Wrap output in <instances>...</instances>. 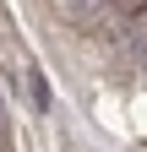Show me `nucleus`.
<instances>
[{
	"instance_id": "nucleus-1",
	"label": "nucleus",
	"mask_w": 147,
	"mask_h": 152,
	"mask_svg": "<svg viewBox=\"0 0 147 152\" xmlns=\"http://www.w3.org/2000/svg\"><path fill=\"white\" fill-rule=\"evenodd\" d=\"M27 87H33V109H49V87H44L38 71H27Z\"/></svg>"
},
{
	"instance_id": "nucleus-2",
	"label": "nucleus",
	"mask_w": 147,
	"mask_h": 152,
	"mask_svg": "<svg viewBox=\"0 0 147 152\" xmlns=\"http://www.w3.org/2000/svg\"><path fill=\"white\" fill-rule=\"evenodd\" d=\"M125 6H142V0H125Z\"/></svg>"
}]
</instances>
